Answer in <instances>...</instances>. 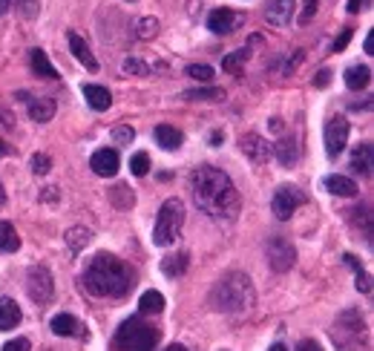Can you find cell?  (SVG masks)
I'll list each match as a JSON object with an SVG mask.
<instances>
[{
  "label": "cell",
  "instance_id": "obj_34",
  "mask_svg": "<svg viewBox=\"0 0 374 351\" xmlns=\"http://www.w3.org/2000/svg\"><path fill=\"white\" fill-rule=\"evenodd\" d=\"M121 70H124V75H150V72H156V67H150V63H144L138 58H127L121 63Z\"/></svg>",
  "mask_w": 374,
  "mask_h": 351
},
{
  "label": "cell",
  "instance_id": "obj_16",
  "mask_svg": "<svg viewBox=\"0 0 374 351\" xmlns=\"http://www.w3.org/2000/svg\"><path fill=\"white\" fill-rule=\"evenodd\" d=\"M50 326H52V331L58 334V337H87L84 326H81L72 314H55Z\"/></svg>",
  "mask_w": 374,
  "mask_h": 351
},
{
  "label": "cell",
  "instance_id": "obj_13",
  "mask_svg": "<svg viewBox=\"0 0 374 351\" xmlns=\"http://www.w3.org/2000/svg\"><path fill=\"white\" fill-rule=\"evenodd\" d=\"M118 164H121V158L116 150H110V147H101V150H95L92 158H90V167L95 176H104V179H110V176H116L118 173Z\"/></svg>",
  "mask_w": 374,
  "mask_h": 351
},
{
  "label": "cell",
  "instance_id": "obj_9",
  "mask_svg": "<svg viewBox=\"0 0 374 351\" xmlns=\"http://www.w3.org/2000/svg\"><path fill=\"white\" fill-rule=\"evenodd\" d=\"M308 202V196L302 193L300 187H288V184H282V187H276V193H273V199H271V211H273V216L276 219H291L297 213V207H302Z\"/></svg>",
  "mask_w": 374,
  "mask_h": 351
},
{
  "label": "cell",
  "instance_id": "obj_38",
  "mask_svg": "<svg viewBox=\"0 0 374 351\" xmlns=\"http://www.w3.org/2000/svg\"><path fill=\"white\" fill-rule=\"evenodd\" d=\"M133 138H136V130L129 124H121V127L112 130V141H116V145H129Z\"/></svg>",
  "mask_w": 374,
  "mask_h": 351
},
{
  "label": "cell",
  "instance_id": "obj_4",
  "mask_svg": "<svg viewBox=\"0 0 374 351\" xmlns=\"http://www.w3.org/2000/svg\"><path fill=\"white\" fill-rule=\"evenodd\" d=\"M185 225V202L182 199H167L161 204V211L156 216V228H153V245L167 248L176 242V236L182 233Z\"/></svg>",
  "mask_w": 374,
  "mask_h": 351
},
{
  "label": "cell",
  "instance_id": "obj_5",
  "mask_svg": "<svg viewBox=\"0 0 374 351\" xmlns=\"http://www.w3.org/2000/svg\"><path fill=\"white\" fill-rule=\"evenodd\" d=\"M116 343L121 351H153V345L158 343V334L147 323H141L138 317H133V320H127L118 328Z\"/></svg>",
  "mask_w": 374,
  "mask_h": 351
},
{
  "label": "cell",
  "instance_id": "obj_41",
  "mask_svg": "<svg viewBox=\"0 0 374 351\" xmlns=\"http://www.w3.org/2000/svg\"><path fill=\"white\" fill-rule=\"evenodd\" d=\"M32 345H29V340L26 337H14V340H9L6 345H3V351H29Z\"/></svg>",
  "mask_w": 374,
  "mask_h": 351
},
{
  "label": "cell",
  "instance_id": "obj_23",
  "mask_svg": "<svg viewBox=\"0 0 374 351\" xmlns=\"http://www.w3.org/2000/svg\"><path fill=\"white\" fill-rule=\"evenodd\" d=\"M368 81H371V70L368 67H360V63H357V67H349L346 70V87L349 89H366L368 87Z\"/></svg>",
  "mask_w": 374,
  "mask_h": 351
},
{
  "label": "cell",
  "instance_id": "obj_10",
  "mask_svg": "<svg viewBox=\"0 0 374 351\" xmlns=\"http://www.w3.org/2000/svg\"><path fill=\"white\" fill-rule=\"evenodd\" d=\"M349 121L343 116H334L329 118V124H325V153H329V158H337L340 153L346 150L349 145Z\"/></svg>",
  "mask_w": 374,
  "mask_h": 351
},
{
  "label": "cell",
  "instance_id": "obj_15",
  "mask_svg": "<svg viewBox=\"0 0 374 351\" xmlns=\"http://www.w3.org/2000/svg\"><path fill=\"white\" fill-rule=\"evenodd\" d=\"M29 118L32 121H38V124H46V121H52L55 116V98L52 95H41V98H29Z\"/></svg>",
  "mask_w": 374,
  "mask_h": 351
},
{
  "label": "cell",
  "instance_id": "obj_14",
  "mask_svg": "<svg viewBox=\"0 0 374 351\" xmlns=\"http://www.w3.org/2000/svg\"><path fill=\"white\" fill-rule=\"evenodd\" d=\"M294 9H297V0H271L265 9V21L271 26H288L291 18H294Z\"/></svg>",
  "mask_w": 374,
  "mask_h": 351
},
{
  "label": "cell",
  "instance_id": "obj_8",
  "mask_svg": "<svg viewBox=\"0 0 374 351\" xmlns=\"http://www.w3.org/2000/svg\"><path fill=\"white\" fill-rule=\"evenodd\" d=\"M265 257H268V265L276 270V274H285V270L294 268L297 251L285 236H271L268 245H265Z\"/></svg>",
  "mask_w": 374,
  "mask_h": 351
},
{
  "label": "cell",
  "instance_id": "obj_33",
  "mask_svg": "<svg viewBox=\"0 0 374 351\" xmlns=\"http://www.w3.org/2000/svg\"><path fill=\"white\" fill-rule=\"evenodd\" d=\"M158 35V21L156 18H141L136 26V38L138 41H153Z\"/></svg>",
  "mask_w": 374,
  "mask_h": 351
},
{
  "label": "cell",
  "instance_id": "obj_37",
  "mask_svg": "<svg viewBox=\"0 0 374 351\" xmlns=\"http://www.w3.org/2000/svg\"><path fill=\"white\" fill-rule=\"evenodd\" d=\"M129 170H133V176H147V170H150V156H147V153H136L133 158H129Z\"/></svg>",
  "mask_w": 374,
  "mask_h": 351
},
{
  "label": "cell",
  "instance_id": "obj_12",
  "mask_svg": "<svg viewBox=\"0 0 374 351\" xmlns=\"http://www.w3.org/2000/svg\"><path fill=\"white\" fill-rule=\"evenodd\" d=\"M239 147H242V153H245L251 162H256V164H265L268 158L273 156V147L268 145V138H262L259 133H245L239 138Z\"/></svg>",
  "mask_w": 374,
  "mask_h": 351
},
{
  "label": "cell",
  "instance_id": "obj_21",
  "mask_svg": "<svg viewBox=\"0 0 374 351\" xmlns=\"http://www.w3.org/2000/svg\"><path fill=\"white\" fill-rule=\"evenodd\" d=\"M156 141L161 145V150H178L182 147V141H185V136L176 130V127H170V124H158L156 127Z\"/></svg>",
  "mask_w": 374,
  "mask_h": 351
},
{
  "label": "cell",
  "instance_id": "obj_3",
  "mask_svg": "<svg viewBox=\"0 0 374 351\" xmlns=\"http://www.w3.org/2000/svg\"><path fill=\"white\" fill-rule=\"evenodd\" d=\"M256 291H253V282L248 274L242 270H227V274L214 285L210 291V306L222 314H242L253 306Z\"/></svg>",
  "mask_w": 374,
  "mask_h": 351
},
{
  "label": "cell",
  "instance_id": "obj_29",
  "mask_svg": "<svg viewBox=\"0 0 374 351\" xmlns=\"http://www.w3.org/2000/svg\"><path fill=\"white\" fill-rule=\"evenodd\" d=\"M343 259H346V265H351V268H354V274H357V291H360V294H371V277L363 270V265L357 262V259L351 257V253H346Z\"/></svg>",
  "mask_w": 374,
  "mask_h": 351
},
{
  "label": "cell",
  "instance_id": "obj_48",
  "mask_svg": "<svg viewBox=\"0 0 374 351\" xmlns=\"http://www.w3.org/2000/svg\"><path fill=\"white\" fill-rule=\"evenodd\" d=\"M3 202H6V190H3V182H0V207H3Z\"/></svg>",
  "mask_w": 374,
  "mask_h": 351
},
{
  "label": "cell",
  "instance_id": "obj_42",
  "mask_svg": "<svg viewBox=\"0 0 374 351\" xmlns=\"http://www.w3.org/2000/svg\"><path fill=\"white\" fill-rule=\"evenodd\" d=\"M351 35H354L351 29H343V32H340V38L334 41V52H343L346 46H349V41H351Z\"/></svg>",
  "mask_w": 374,
  "mask_h": 351
},
{
  "label": "cell",
  "instance_id": "obj_51",
  "mask_svg": "<svg viewBox=\"0 0 374 351\" xmlns=\"http://www.w3.org/2000/svg\"><path fill=\"white\" fill-rule=\"evenodd\" d=\"M167 351H187V348H185V345H178V343H176V345H170Z\"/></svg>",
  "mask_w": 374,
  "mask_h": 351
},
{
  "label": "cell",
  "instance_id": "obj_18",
  "mask_svg": "<svg viewBox=\"0 0 374 351\" xmlns=\"http://www.w3.org/2000/svg\"><path fill=\"white\" fill-rule=\"evenodd\" d=\"M70 50H72L75 61H81V63H84V67H87L90 72H98V61H95V55L90 52L87 41L81 38V35H75V32H70Z\"/></svg>",
  "mask_w": 374,
  "mask_h": 351
},
{
  "label": "cell",
  "instance_id": "obj_36",
  "mask_svg": "<svg viewBox=\"0 0 374 351\" xmlns=\"http://www.w3.org/2000/svg\"><path fill=\"white\" fill-rule=\"evenodd\" d=\"M29 167H32V173H35V176H46V173L52 170V158L46 156V153H35V156L29 158Z\"/></svg>",
  "mask_w": 374,
  "mask_h": 351
},
{
  "label": "cell",
  "instance_id": "obj_43",
  "mask_svg": "<svg viewBox=\"0 0 374 351\" xmlns=\"http://www.w3.org/2000/svg\"><path fill=\"white\" fill-rule=\"evenodd\" d=\"M329 84H331V72H329V70L317 72V78H314V87H320V89H322V87H329Z\"/></svg>",
  "mask_w": 374,
  "mask_h": 351
},
{
  "label": "cell",
  "instance_id": "obj_20",
  "mask_svg": "<svg viewBox=\"0 0 374 351\" xmlns=\"http://www.w3.org/2000/svg\"><path fill=\"white\" fill-rule=\"evenodd\" d=\"M322 184H325V190H329L331 196H354L357 193V182L349 179V176H337V173L325 176Z\"/></svg>",
  "mask_w": 374,
  "mask_h": 351
},
{
  "label": "cell",
  "instance_id": "obj_19",
  "mask_svg": "<svg viewBox=\"0 0 374 351\" xmlns=\"http://www.w3.org/2000/svg\"><path fill=\"white\" fill-rule=\"evenodd\" d=\"M21 323V308L18 302L9 297H0V331H12Z\"/></svg>",
  "mask_w": 374,
  "mask_h": 351
},
{
  "label": "cell",
  "instance_id": "obj_40",
  "mask_svg": "<svg viewBox=\"0 0 374 351\" xmlns=\"http://www.w3.org/2000/svg\"><path fill=\"white\" fill-rule=\"evenodd\" d=\"M38 9H41V3H38V0H21V6H18V12L23 14L26 21L38 18Z\"/></svg>",
  "mask_w": 374,
  "mask_h": 351
},
{
  "label": "cell",
  "instance_id": "obj_22",
  "mask_svg": "<svg viewBox=\"0 0 374 351\" xmlns=\"http://www.w3.org/2000/svg\"><path fill=\"white\" fill-rule=\"evenodd\" d=\"M349 167L354 173H360V176H371V145H368V141H363V145L351 153V164Z\"/></svg>",
  "mask_w": 374,
  "mask_h": 351
},
{
  "label": "cell",
  "instance_id": "obj_52",
  "mask_svg": "<svg viewBox=\"0 0 374 351\" xmlns=\"http://www.w3.org/2000/svg\"><path fill=\"white\" fill-rule=\"evenodd\" d=\"M0 156H6V145H3V141H0Z\"/></svg>",
  "mask_w": 374,
  "mask_h": 351
},
{
  "label": "cell",
  "instance_id": "obj_49",
  "mask_svg": "<svg viewBox=\"0 0 374 351\" xmlns=\"http://www.w3.org/2000/svg\"><path fill=\"white\" fill-rule=\"evenodd\" d=\"M363 50L371 55V35H366V43H363Z\"/></svg>",
  "mask_w": 374,
  "mask_h": 351
},
{
  "label": "cell",
  "instance_id": "obj_26",
  "mask_svg": "<svg viewBox=\"0 0 374 351\" xmlns=\"http://www.w3.org/2000/svg\"><path fill=\"white\" fill-rule=\"evenodd\" d=\"M63 242L70 245V251H84L92 242V231L90 228H70L67 236H63Z\"/></svg>",
  "mask_w": 374,
  "mask_h": 351
},
{
  "label": "cell",
  "instance_id": "obj_32",
  "mask_svg": "<svg viewBox=\"0 0 374 351\" xmlns=\"http://www.w3.org/2000/svg\"><path fill=\"white\" fill-rule=\"evenodd\" d=\"M248 58H251L248 46H245V50H236V52H231L227 58H222V70H225V72H239V67H242V63H245Z\"/></svg>",
  "mask_w": 374,
  "mask_h": 351
},
{
  "label": "cell",
  "instance_id": "obj_47",
  "mask_svg": "<svg viewBox=\"0 0 374 351\" xmlns=\"http://www.w3.org/2000/svg\"><path fill=\"white\" fill-rule=\"evenodd\" d=\"M9 3H12V0H0V14H6V12H9Z\"/></svg>",
  "mask_w": 374,
  "mask_h": 351
},
{
  "label": "cell",
  "instance_id": "obj_39",
  "mask_svg": "<svg viewBox=\"0 0 374 351\" xmlns=\"http://www.w3.org/2000/svg\"><path fill=\"white\" fill-rule=\"evenodd\" d=\"M317 3L320 0H302V12H300V26H308L314 21V14H317Z\"/></svg>",
  "mask_w": 374,
  "mask_h": 351
},
{
  "label": "cell",
  "instance_id": "obj_24",
  "mask_svg": "<svg viewBox=\"0 0 374 351\" xmlns=\"http://www.w3.org/2000/svg\"><path fill=\"white\" fill-rule=\"evenodd\" d=\"M21 248V236L14 231L12 222H0V251L3 253H14Z\"/></svg>",
  "mask_w": 374,
  "mask_h": 351
},
{
  "label": "cell",
  "instance_id": "obj_44",
  "mask_svg": "<svg viewBox=\"0 0 374 351\" xmlns=\"http://www.w3.org/2000/svg\"><path fill=\"white\" fill-rule=\"evenodd\" d=\"M294 351H322V345L317 340H302V343H297Z\"/></svg>",
  "mask_w": 374,
  "mask_h": 351
},
{
  "label": "cell",
  "instance_id": "obj_45",
  "mask_svg": "<svg viewBox=\"0 0 374 351\" xmlns=\"http://www.w3.org/2000/svg\"><path fill=\"white\" fill-rule=\"evenodd\" d=\"M366 3H368V0H349V12H351V14L363 12V9H366Z\"/></svg>",
  "mask_w": 374,
  "mask_h": 351
},
{
  "label": "cell",
  "instance_id": "obj_25",
  "mask_svg": "<svg viewBox=\"0 0 374 351\" xmlns=\"http://www.w3.org/2000/svg\"><path fill=\"white\" fill-rule=\"evenodd\" d=\"M29 61H32V70H35L41 78H58V70L50 63V58H46V52H43V50H32Z\"/></svg>",
  "mask_w": 374,
  "mask_h": 351
},
{
  "label": "cell",
  "instance_id": "obj_35",
  "mask_svg": "<svg viewBox=\"0 0 374 351\" xmlns=\"http://www.w3.org/2000/svg\"><path fill=\"white\" fill-rule=\"evenodd\" d=\"M187 75L193 78V81L207 84V81H214V67H207V63H190V67H187Z\"/></svg>",
  "mask_w": 374,
  "mask_h": 351
},
{
  "label": "cell",
  "instance_id": "obj_1",
  "mask_svg": "<svg viewBox=\"0 0 374 351\" xmlns=\"http://www.w3.org/2000/svg\"><path fill=\"white\" fill-rule=\"evenodd\" d=\"M190 193H193L196 207L202 213H207L210 219L233 222L239 216V190L231 182V176L219 167L202 164L199 170H193Z\"/></svg>",
  "mask_w": 374,
  "mask_h": 351
},
{
  "label": "cell",
  "instance_id": "obj_6",
  "mask_svg": "<svg viewBox=\"0 0 374 351\" xmlns=\"http://www.w3.org/2000/svg\"><path fill=\"white\" fill-rule=\"evenodd\" d=\"M26 294L32 297V302H38V306H46V302L55 297V279L50 274V268L32 265L26 270Z\"/></svg>",
  "mask_w": 374,
  "mask_h": 351
},
{
  "label": "cell",
  "instance_id": "obj_28",
  "mask_svg": "<svg viewBox=\"0 0 374 351\" xmlns=\"http://www.w3.org/2000/svg\"><path fill=\"white\" fill-rule=\"evenodd\" d=\"M138 308H141V314H161L165 311V297L158 291H144L138 299Z\"/></svg>",
  "mask_w": 374,
  "mask_h": 351
},
{
  "label": "cell",
  "instance_id": "obj_2",
  "mask_svg": "<svg viewBox=\"0 0 374 351\" xmlns=\"http://www.w3.org/2000/svg\"><path fill=\"white\" fill-rule=\"evenodd\" d=\"M84 288L92 297H124L129 288H133V270H129L118 257L112 253H98L92 257L84 268Z\"/></svg>",
  "mask_w": 374,
  "mask_h": 351
},
{
  "label": "cell",
  "instance_id": "obj_30",
  "mask_svg": "<svg viewBox=\"0 0 374 351\" xmlns=\"http://www.w3.org/2000/svg\"><path fill=\"white\" fill-rule=\"evenodd\" d=\"M273 153H276V158H280V164H285V167H291L297 162V145L294 141H288V138H282L280 145L273 147Z\"/></svg>",
  "mask_w": 374,
  "mask_h": 351
},
{
  "label": "cell",
  "instance_id": "obj_46",
  "mask_svg": "<svg viewBox=\"0 0 374 351\" xmlns=\"http://www.w3.org/2000/svg\"><path fill=\"white\" fill-rule=\"evenodd\" d=\"M222 141H225V133H222V130H214V133H210V147H219Z\"/></svg>",
  "mask_w": 374,
  "mask_h": 351
},
{
  "label": "cell",
  "instance_id": "obj_17",
  "mask_svg": "<svg viewBox=\"0 0 374 351\" xmlns=\"http://www.w3.org/2000/svg\"><path fill=\"white\" fill-rule=\"evenodd\" d=\"M81 92H84L87 104L95 109V113H104V109H110V104H112V95H110V89H107V87H98V84H84V87H81Z\"/></svg>",
  "mask_w": 374,
  "mask_h": 351
},
{
  "label": "cell",
  "instance_id": "obj_31",
  "mask_svg": "<svg viewBox=\"0 0 374 351\" xmlns=\"http://www.w3.org/2000/svg\"><path fill=\"white\" fill-rule=\"evenodd\" d=\"M161 270H165L167 277H178L187 270V253H176V257H167L161 262Z\"/></svg>",
  "mask_w": 374,
  "mask_h": 351
},
{
  "label": "cell",
  "instance_id": "obj_7",
  "mask_svg": "<svg viewBox=\"0 0 374 351\" xmlns=\"http://www.w3.org/2000/svg\"><path fill=\"white\" fill-rule=\"evenodd\" d=\"M360 334H363V317L357 311H343L334 323V343L337 348L351 351L357 343H360Z\"/></svg>",
  "mask_w": 374,
  "mask_h": 351
},
{
  "label": "cell",
  "instance_id": "obj_50",
  "mask_svg": "<svg viewBox=\"0 0 374 351\" xmlns=\"http://www.w3.org/2000/svg\"><path fill=\"white\" fill-rule=\"evenodd\" d=\"M268 351H288V348H285V345H282V343H273V345H271V348H268Z\"/></svg>",
  "mask_w": 374,
  "mask_h": 351
},
{
  "label": "cell",
  "instance_id": "obj_11",
  "mask_svg": "<svg viewBox=\"0 0 374 351\" xmlns=\"http://www.w3.org/2000/svg\"><path fill=\"white\" fill-rule=\"evenodd\" d=\"M242 23H245V14L239 12H231V9H214L207 14V29L214 32V35H231V32H236Z\"/></svg>",
  "mask_w": 374,
  "mask_h": 351
},
{
  "label": "cell",
  "instance_id": "obj_27",
  "mask_svg": "<svg viewBox=\"0 0 374 351\" xmlns=\"http://www.w3.org/2000/svg\"><path fill=\"white\" fill-rule=\"evenodd\" d=\"M187 101H225V89L222 87H196L185 92Z\"/></svg>",
  "mask_w": 374,
  "mask_h": 351
}]
</instances>
